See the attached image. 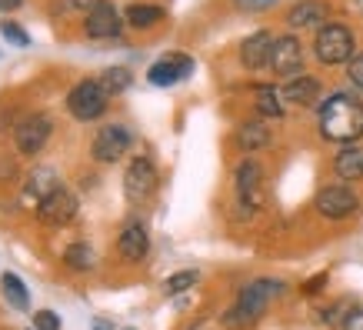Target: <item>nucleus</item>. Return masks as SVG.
<instances>
[{"label":"nucleus","mask_w":363,"mask_h":330,"mask_svg":"<svg viewBox=\"0 0 363 330\" xmlns=\"http://www.w3.org/2000/svg\"><path fill=\"white\" fill-rule=\"evenodd\" d=\"M317 214L327 220H347L350 214H357L360 210V200H357V194H353L347 184H330V187H323L317 194Z\"/></svg>","instance_id":"obj_8"},{"label":"nucleus","mask_w":363,"mask_h":330,"mask_svg":"<svg viewBox=\"0 0 363 330\" xmlns=\"http://www.w3.org/2000/svg\"><path fill=\"white\" fill-rule=\"evenodd\" d=\"M323 284H327V274L310 277L307 284H303V294H320V290H323Z\"/></svg>","instance_id":"obj_33"},{"label":"nucleus","mask_w":363,"mask_h":330,"mask_svg":"<svg viewBox=\"0 0 363 330\" xmlns=\"http://www.w3.org/2000/svg\"><path fill=\"white\" fill-rule=\"evenodd\" d=\"M333 174L340 180H363V147L360 143H343L340 154L333 157Z\"/></svg>","instance_id":"obj_19"},{"label":"nucleus","mask_w":363,"mask_h":330,"mask_svg":"<svg viewBox=\"0 0 363 330\" xmlns=\"http://www.w3.org/2000/svg\"><path fill=\"white\" fill-rule=\"evenodd\" d=\"M133 143V133L123 127V123H104L97 133H94V143H90V157L97 164H117Z\"/></svg>","instance_id":"obj_6"},{"label":"nucleus","mask_w":363,"mask_h":330,"mask_svg":"<svg viewBox=\"0 0 363 330\" xmlns=\"http://www.w3.org/2000/svg\"><path fill=\"white\" fill-rule=\"evenodd\" d=\"M257 114L264 121H280L284 117V94L270 84H260L257 87Z\"/></svg>","instance_id":"obj_22"},{"label":"nucleus","mask_w":363,"mask_h":330,"mask_svg":"<svg viewBox=\"0 0 363 330\" xmlns=\"http://www.w3.org/2000/svg\"><path fill=\"white\" fill-rule=\"evenodd\" d=\"M64 264L70 267V270H94L97 253H94L90 243H70V247L64 251Z\"/></svg>","instance_id":"obj_25"},{"label":"nucleus","mask_w":363,"mask_h":330,"mask_svg":"<svg viewBox=\"0 0 363 330\" xmlns=\"http://www.w3.org/2000/svg\"><path fill=\"white\" fill-rule=\"evenodd\" d=\"M270 70H274L277 77H297L303 74V44H300L297 33H280L274 37V47H270Z\"/></svg>","instance_id":"obj_7"},{"label":"nucleus","mask_w":363,"mask_h":330,"mask_svg":"<svg viewBox=\"0 0 363 330\" xmlns=\"http://www.w3.org/2000/svg\"><path fill=\"white\" fill-rule=\"evenodd\" d=\"M190 74H194V57L190 54H164L160 60L150 64L147 80H150L154 87H174L180 80H187Z\"/></svg>","instance_id":"obj_10"},{"label":"nucleus","mask_w":363,"mask_h":330,"mask_svg":"<svg viewBox=\"0 0 363 330\" xmlns=\"http://www.w3.org/2000/svg\"><path fill=\"white\" fill-rule=\"evenodd\" d=\"M127 330H133V327H127Z\"/></svg>","instance_id":"obj_37"},{"label":"nucleus","mask_w":363,"mask_h":330,"mask_svg":"<svg viewBox=\"0 0 363 330\" xmlns=\"http://www.w3.org/2000/svg\"><path fill=\"white\" fill-rule=\"evenodd\" d=\"M197 284V270H180V274H174V277H167L164 280V294H184V290H190V287Z\"/></svg>","instance_id":"obj_26"},{"label":"nucleus","mask_w":363,"mask_h":330,"mask_svg":"<svg viewBox=\"0 0 363 330\" xmlns=\"http://www.w3.org/2000/svg\"><path fill=\"white\" fill-rule=\"evenodd\" d=\"M353 54H357V37H353V31L340 21H327L317 31V37H313V57H317L323 67L347 64Z\"/></svg>","instance_id":"obj_3"},{"label":"nucleus","mask_w":363,"mask_h":330,"mask_svg":"<svg viewBox=\"0 0 363 330\" xmlns=\"http://www.w3.org/2000/svg\"><path fill=\"white\" fill-rule=\"evenodd\" d=\"M267 143H270V127L264 121H247L237 127V147L243 154H257V150H264Z\"/></svg>","instance_id":"obj_20"},{"label":"nucleus","mask_w":363,"mask_h":330,"mask_svg":"<svg viewBox=\"0 0 363 330\" xmlns=\"http://www.w3.org/2000/svg\"><path fill=\"white\" fill-rule=\"evenodd\" d=\"M94 330H113L111 320H94Z\"/></svg>","instance_id":"obj_35"},{"label":"nucleus","mask_w":363,"mask_h":330,"mask_svg":"<svg viewBox=\"0 0 363 330\" xmlns=\"http://www.w3.org/2000/svg\"><path fill=\"white\" fill-rule=\"evenodd\" d=\"M284 21L290 31H320L323 23L330 21V4H323V0H297L286 11Z\"/></svg>","instance_id":"obj_14"},{"label":"nucleus","mask_w":363,"mask_h":330,"mask_svg":"<svg viewBox=\"0 0 363 330\" xmlns=\"http://www.w3.org/2000/svg\"><path fill=\"white\" fill-rule=\"evenodd\" d=\"M37 217H40V224H47V227H64V224H70V220L77 217V197L67 187L54 190L50 197H44L37 204Z\"/></svg>","instance_id":"obj_11"},{"label":"nucleus","mask_w":363,"mask_h":330,"mask_svg":"<svg viewBox=\"0 0 363 330\" xmlns=\"http://www.w3.org/2000/svg\"><path fill=\"white\" fill-rule=\"evenodd\" d=\"M0 287H4V297L11 300V307H17V310L30 307V290L23 287V280L17 274H11V270H7V274L0 277Z\"/></svg>","instance_id":"obj_23"},{"label":"nucleus","mask_w":363,"mask_h":330,"mask_svg":"<svg viewBox=\"0 0 363 330\" xmlns=\"http://www.w3.org/2000/svg\"><path fill=\"white\" fill-rule=\"evenodd\" d=\"M107 100H111V94L100 87V80H80L67 94V110H70L74 121L87 123V121H97L100 114L107 110Z\"/></svg>","instance_id":"obj_4"},{"label":"nucleus","mask_w":363,"mask_h":330,"mask_svg":"<svg viewBox=\"0 0 363 330\" xmlns=\"http://www.w3.org/2000/svg\"><path fill=\"white\" fill-rule=\"evenodd\" d=\"M277 4H280V0H233V7L243 13H264V11H270V7H277Z\"/></svg>","instance_id":"obj_29"},{"label":"nucleus","mask_w":363,"mask_h":330,"mask_svg":"<svg viewBox=\"0 0 363 330\" xmlns=\"http://www.w3.org/2000/svg\"><path fill=\"white\" fill-rule=\"evenodd\" d=\"M54 131V123L47 114H30V117H23L17 127H13V143H17V154H40L44 150L47 137Z\"/></svg>","instance_id":"obj_9"},{"label":"nucleus","mask_w":363,"mask_h":330,"mask_svg":"<svg viewBox=\"0 0 363 330\" xmlns=\"http://www.w3.org/2000/svg\"><path fill=\"white\" fill-rule=\"evenodd\" d=\"M17 7H23V0H0V13H11Z\"/></svg>","instance_id":"obj_34"},{"label":"nucleus","mask_w":363,"mask_h":330,"mask_svg":"<svg viewBox=\"0 0 363 330\" xmlns=\"http://www.w3.org/2000/svg\"><path fill=\"white\" fill-rule=\"evenodd\" d=\"M357 11H360V13H363V0H357Z\"/></svg>","instance_id":"obj_36"},{"label":"nucleus","mask_w":363,"mask_h":330,"mask_svg":"<svg viewBox=\"0 0 363 330\" xmlns=\"http://www.w3.org/2000/svg\"><path fill=\"white\" fill-rule=\"evenodd\" d=\"M164 17H167L164 7H157V4H130V7L123 11V21L130 23L133 31H150V27H157Z\"/></svg>","instance_id":"obj_21"},{"label":"nucleus","mask_w":363,"mask_h":330,"mask_svg":"<svg viewBox=\"0 0 363 330\" xmlns=\"http://www.w3.org/2000/svg\"><path fill=\"white\" fill-rule=\"evenodd\" d=\"M270 47H274V33L270 31H253L240 44V64L247 70H264L270 64Z\"/></svg>","instance_id":"obj_16"},{"label":"nucleus","mask_w":363,"mask_h":330,"mask_svg":"<svg viewBox=\"0 0 363 330\" xmlns=\"http://www.w3.org/2000/svg\"><path fill=\"white\" fill-rule=\"evenodd\" d=\"M160 187V174H157V167L150 157H133L130 164H127V174H123V194L130 204H143V200H150Z\"/></svg>","instance_id":"obj_5"},{"label":"nucleus","mask_w":363,"mask_h":330,"mask_svg":"<svg viewBox=\"0 0 363 330\" xmlns=\"http://www.w3.org/2000/svg\"><path fill=\"white\" fill-rule=\"evenodd\" d=\"M286 104H297V107H317L320 100H323V87H320L317 77H310V74H297V77H290L280 87Z\"/></svg>","instance_id":"obj_15"},{"label":"nucleus","mask_w":363,"mask_h":330,"mask_svg":"<svg viewBox=\"0 0 363 330\" xmlns=\"http://www.w3.org/2000/svg\"><path fill=\"white\" fill-rule=\"evenodd\" d=\"M347 80H350V87L363 90V50H357V54L347 60Z\"/></svg>","instance_id":"obj_28"},{"label":"nucleus","mask_w":363,"mask_h":330,"mask_svg":"<svg viewBox=\"0 0 363 330\" xmlns=\"http://www.w3.org/2000/svg\"><path fill=\"white\" fill-rule=\"evenodd\" d=\"M117 251H121V257L130 260V264H137V260L147 257V251H150V233H147V227H143L140 220H130V224L121 231Z\"/></svg>","instance_id":"obj_18"},{"label":"nucleus","mask_w":363,"mask_h":330,"mask_svg":"<svg viewBox=\"0 0 363 330\" xmlns=\"http://www.w3.org/2000/svg\"><path fill=\"white\" fill-rule=\"evenodd\" d=\"M97 80H100V87L107 90L111 97H117V94H123V90H130L133 74L127 70V67H107V70H104Z\"/></svg>","instance_id":"obj_24"},{"label":"nucleus","mask_w":363,"mask_h":330,"mask_svg":"<svg viewBox=\"0 0 363 330\" xmlns=\"http://www.w3.org/2000/svg\"><path fill=\"white\" fill-rule=\"evenodd\" d=\"M67 4H70V7H74L77 13H84V17H87L90 11H97V7L104 4V0H67Z\"/></svg>","instance_id":"obj_31"},{"label":"nucleus","mask_w":363,"mask_h":330,"mask_svg":"<svg viewBox=\"0 0 363 330\" xmlns=\"http://www.w3.org/2000/svg\"><path fill=\"white\" fill-rule=\"evenodd\" d=\"M280 290H284L280 280H267V277L250 280L247 287H240L237 304L223 314V324H227V327H250V324H257V320L267 314L270 300L280 297Z\"/></svg>","instance_id":"obj_2"},{"label":"nucleus","mask_w":363,"mask_h":330,"mask_svg":"<svg viewBox=\"0 0 363 330\" xmlns=\"http://www.w3.org/2000/svg\"><path fill=\"white\" fill-rule=\"evenodd\" d=\"M0 33H4V40L13 47H30V33L23 31L17 21H0Z\"/></svg>","instance_id":"obj_27"},{"label":"nucleus","mask_w":363,"mask_h":330,"mask_svg":"<svg viewBox=\"0 0 363 330\" xmlns=\"http://www.w3.org/2000/svg\"><path fill=\"white\" fill-rule=\"evenodd\" d=\"M123 17L117 13V7L113 4H100L97 11H90L87 17H84V33H87L90 40H117L123 31Z\"/></svg>","instance_id":"obj_12"},{"label":"nucleus","mask_w":363,"mask_h":330,"mask_svg":"<svg viewBox=\"0 0 363 330\" xmlns=\"http://www.w3.org/2000/svg\"><path fill=\"white\" fill-rule=\"evenodd\" d=\"M233 180H237V194H240L243 207H260V200H264V167L247 157V160L237 164Z\"/></svg>","instance_id":"obj_13"},{"label":"nucleus","mask_w":363,"mask_h":330,"mask_svg":"<svg viewBox=\"0 0 363 330\" xmlns=\"http://www.w3.org/2000/svg\"><path fill=\"white\" fill-rule=\"evenodd\" d=\"M320 137L330 143H357L363 141V100L357 94L337 90L327 100H320Z\"/></svg>","instance_id":"obj_1"},{"label":"nucleus","mask_w":363,"mask_h":330,"mask_svg":"<svg viewBox=\"0 0 363 330\" xmlns=\"http://www.w3.org/2000/svg\"><path fill=\"white\" fill-rule=\"evenodd\" d=\"M33 327L37 330H60V317H57L54 310H40V314H33Z\"/></svg>","instance_id":"obj_30"},{"label":"nucleus","mask_w":363,"mask_h":330,"mask_svg":"<svg viewBox=\"0 0 363 330\" xmlns=\"http://www.w3.org/2000/svg\"><path fill=\"white\" fill-rule=\"evenodd\" d=\"M343 330H363V310H350L343 317Z\"/></svg>","instance_id":"obj_32"},{"label":"nucleus","mask_w":363,"mask_h":330,"mask_svg":"<svg viewBox=\"0 0 363 330\" xmlns=\"http://www.w3.org/2000/svg\"><path fill=\"white\" fill-rule=\"evenodd\" d=\"M54 190H60V174L54 167H33L27 180H23V200H30L33 207L44 197H50Z\"/></svg>","instance_id":"obj_17"}]
</instances>
